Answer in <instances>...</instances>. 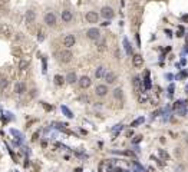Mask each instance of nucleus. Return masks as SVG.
<instances>
[{"label": "nucleus", "mask_w": 188, "mask_h": 172, "mask_svg": "<svg viewBox=\"0 0 188 172\" xmlns=\"http://www.w3.org/2000/svg\"><path fill=\"white\" fill-rule=\"evenodd\" d=\"M95 93H96L98 96H106V93H108V86L106 85H98L96 86V89H95Z\"/></svg>", "instance_id": "obj_8"}, {"label": "nucleus", "mask_w": 188, "mask_h": 172, "mask_svg": "<svg viewBox=\"0 0 188 172\" xmlns=\"http://www.w3.org/2000/svg\"><path fill=\"white\" fill-rule=\"evenodd\" d=\"M105 81H106V83H113V82L116 81V75H115L113 72H108V73L105 75Z\"/></svg>", "instance_id": "obj_13"}, {"label": "nucleus", "mask_w": 188, "mask_h": 172, "mask_svg": "<svg viewBox=\"0 0 188 172\" xmlns=\"http://www.w3.org/2000/svg\"><path fill=\"white\" fill-rule=\"evenodd\" d=\"M124 46H125V50H126V53H128V55H132V47H131L129 40H128L126 38L124 39Z\"/></svg>", "instance_id": "obj_18"}, {"label": "nucleus", "mask_w": 188, "mask_h": 172, "mask_svg": "<svg viewBox=\"0 0 188 172\" xmlns=\"http://www.w3.org/2000/svg\"><path fill=\"white\" fill-rule=\"evenodd\" d=\"M91 85H92L91 78H88V76H82V78L79 79V86H80L82 89H88Z\"/></svg>", "instance_id": "obj_7"}, {"label": "nucleus", "mask_w": 188, "mask_h": 172, "mask_svg": "<svg viewBox=\"0 0 188 172\" xmlns=\"http://www.w3.org/2000/svg\"><path fill=\"white\" fill-rule=\"evenodd\" d=\"M56 22H58V19H56V14L55 13H52V12H47L46 14H45V23L47 25V26H55L56 25Z\"/></svg>", "instance_id": "obj_2"}, {"label": "nucleus", "mask_w": 188, "mask_h": 172, "mask_svg": "<svg viewBox=\"0 0 188 172\" xmlns=\"http://www.w3.org/2000/svg\"><path fill=\"white\" fill-rule=\"evenodd\" d=\"M65 81H66V79H63L60 75H56V76H55V83H56L58 86L63 85V82H65Z\"/></svg>", "instance_id": "obj_21"}, {"label": "nucleus", "mask_w": 188, "mask_h": 172, "mask_svg": "<svg viewBox=\"0 0 188 172\" xmlns=\"http://www.w3.org/2000/svg\"><path fill=\"white\" fill-rule=\"evenodd\" d=\"M132 63H134L135 68H142V65H144V59H142V56H141V55H134V57H132Z\"/></svg>", "instance_id": "obj_9"}, {"label": "nucleus", "mask_w": 188, "mask_h": 172, "mask_svg": "<svg viewBox=\"0 0 188 172\" xmlns=\"http://www.w3.org/2000/svg\"><path fill=\"white\" fill-rule=\"evenodd\" d=\"M187 44H188V38H187Z\"/></svg>", "instance_id": "obj_36"}, {"label": "nucleus", "mask_w": 188, "mask_h": 172, "mask_svg": "<svg viewBox=\"0 0 188 172\" xmlns=\"http://www.w3.org/2000/svg\"><path fill=\"white\" fill-rule=\"evenodd\" d=\"M7 85H9V79L6 76H1L0 78V89H6Z\"/></svg>", "instance_id": "obj_19"}, {"label": "nucleus", "mask_w": 188, "mask_h": 172, "mask_svg": "<svg viewBox=\"0 0 188 172\" xmlns=\"http://www.w3.org/2000/svg\"><path fill=\"white\" fill-rule=\"evenodd\" d=\"M14 92H16L17 95H22V93H25V92H26V85H25L23 82H19V83H16V86H14Z\"/></svg>", "instance_id": "obj_11"}, {"label": "nucleus", "mask_w": 188, "mask_h": 172, "mask_svg": "<svg viewBox=\"0 0 188 172\" xmlns=\"http://www.w3.org/2000/svg\"><path fill=\"white\" fill-rule=\"evenodd\" d=\"M183 20H184L185 23H188V14H184V16H183Z\"/></svg>", "instance_id": "obj_32"}, {"label": "nucleus", "mask_w": 188, "mask_h": 172, "mask_svg": "<svg viewBox=\"0 0 188 172\" xmlns=\"http://www.w3.org/2000/svg\"><path fill=\"white\" fill-rule=\"evenodd\" d=\"M142 122H144V118H139V119L134 121V122L131 124V126H137V125H139V124H142Z\"/></svg>", "instance_id": "obj_27"}, {"label": "nucleus", "mask_w": 188, "mask_h": 172, "mask_svg": "<svg viewBox=\"0 0 188 172\" xmlns=\"http://www.w3.org/2000/svg\"><path fill=\"white\" fill-rule=\"evenodd\" d=\"M141 139H142V136H141V135H138V136H135V138H134V141H132V142H134V143H138V142H141Z\"/></svg>", "instance_id": "obj_30"}, {"label": "nucleus", "mask_w": 188, "mask_h": 172, "mask_svg": "<svg viewBox=\"0 0 188 172\" xmlns=\"http://www.w3.org/2000/svg\"><path fill=\"white\" fill-rule=\"evenodd\" d=\"M86 36H88V39H91V40H98V39L101 38V32H99V29H96V27H91V29L86 32Z\"/></svg>", "instance_id": "obj_3"}, {"label": "nucleus", "mask_w": 188, "mask_h": 172, "mask_svg": "<svg viewBox=\"0 0 188 172\" xmlns=\"http://www.w3.org/2000/svg\"><path fill=\"white\" fill-rule=\"evenodd\" d=\"M101 14H102V17H104V19H106V20H111L113 16H115V12H113L112 7H108V6H105V7H102V10H101Z\"/></svg>", "instance_id": "obj_4"}, {"label": "nucleus", "mask_w": 188, "mask_h": 172, "mask_svg": "<svg viewBox=\"0 0 188 172\" xmlns=\"http://www.w3.org/2000/svg\"><path fill=\"white\" fill-rule=\"evenodd\" d=\"M177 112H178L181 116H184V115L187 113V109H185V108H183V109H177Z\"/></svg>", "instance_id": "obj_29"}, {"label": "nucleus", "mask_w": 188, "mask_h": 172, "mask_svg": "<svg viewBox=\"0 0 188 172\" xmlns=\"http://www.w3.org/2000/svg\"><path fill=\"white\" fill-rule=\"evenodd\" d=\"M72 17H73V16H72V12H71V10H63V12H62V20H63L65 23H69V22L72 20Z\"/></svg>", "instance_id": "obj_10"}, {"label": "nucleus", "mask_w": 188, "mask_h": 172, "mask_svg": "<svg viewBox=\"0 0 188 172\" xmlns=\"http://www.w3.org/2000/svg\"><path fill=\"white\" fill-rule=\"evenodd\" d=\"M132 83H134V89H135V92L139 93V90H141V79H139V78H134Z\"/></svg>", "instance_id": "obj_16"}, {"label": "nucleus", "mask_w": 188, "mask_h": 172, "mask_svg": "<svg viewBox=\"0 0 188 172\" xmlns=\"http://www.w3.org/2000/svg\"><path fill=\"white\" fill-rule=\"evenodd\" d=\"M185 142H187V143H188V135H187V138H185Z\"/></svg>", "instance_id": "obj_34"}, {"label": "nucleus", "mask_w": 188, "mask_h": 172, "mask_svg": "<svg viewBox=\"0 0 188 172\" xmlns=\"http://www.w3.org/2000/svg\"><path fill=\"white\" fill-rule=\"evenodd\" d=\"M62 111H63V113H65V115H66L68 118H73V115H72V112H71V111H69V109H68L66 106H62Z\"/></svg>", "instance_id": "obj_24"}, {"label": "nucleus", "mask_w": 188, "mask_h": 172, "mask_svg": "<svg viewBox=\"0 0 188 172\" xmlns=\"http://www.w3.org/2000/svg\"><path fill=\"white\" fill-rule=\"evenodd\" d=\"M159 155H161L164 159H169V155H168V154H167L164 149H159Z\"/></svg>", "instance_id": "obj_25"}, {"label": "nucleus", "mask_w": 188, "mask_h": 172, "mask_svg": "<svg viewBox=\"0 0 188 172\" xmlns=\"http://www.w3.org/2000/svg\"><path fill=\"white\" fill-rule=\"evenodd\" d=\"M113 96H115L116 99H122V98H124V93H122V89H121V87H116V89L113 90Z\"/></svg>", "instance_id": "obj_20"}, {"label": "nucleus", "mask_w": 188, "mask_h": 172, "mask_svg": "<svg viewBox=\"0 0 188 172\" xmlns=\"http://www.w3.org/2000/svg\"><path fill=\"white\" fill-rule=\"evenodd\" d=\"M65 79H66V82H68V83H71V85H72V83H75L76 81H78V76H76V73L71 72V73H68V76H66Z\"/></svg>", "instance_id": "obj_14"}, {"label": "nucleus", "mask_w": 188, "mask_h": 172, "mask_svg": "<svg viewBox=\"0 0 188 172\" xmlns=\"http://www.w3.org/2000/svg\"><path fill=\"white\" fill-rule=\"evenodd\" d=\"M72 57H73V55H72V52H71L69 49L60 50V52L58 53V60H59L60 63H69V62L72 60Z\"/></svg>", "instance_id": "obj_1"}, {"label": "nucleus", "mask_w": 188, "mask_h": 172, "mask_svg": "<svg viewBox=\"0 0 188 172\" xmlns=\"http://www.w3.org/2000/svg\"><path fill=\"white\" fill-rule=\"evenodd\" d=\"M138 100H139L141 103L147 102V100H148V95H147V93H141V95L138 96Z\"/></svg>", "instance_id": "obj_22"}, {"label": "nucleus", "mask_w": 188, "mask_h": 172, "mask_svg": "<svg viewBox=\"0 0 188 172\" xmlns=\"http://www.w3.org/2000/svg\"><path fill=\"white\" fill-rule=\"evenodd\" d=\"M85 19H86L88 23H96L98 19H99V14L96 12H88L86 16H85Z\"/></svg>", "instance_id": "obj_6"}, {"label": "nucleus", "mask_w": 188, "mask_h": 172, "mask_svg": "<svg viewBox=\"0 0 188 172\" xmlns=\"http://www.w3.org/2000/svg\"><path fill=\"white\" fill-rule=\"evenodd\" d=\"M144 83H145V87H147V89H150L151 87V81H150V78H148V72H147V78H145Z\"/></svg>", "instance_id": "obj_26"}, {"label": "nucleus", "mask_w": 188, "mask_h": 172, "mask_svg": "<svg viewBox=\"0 0 188 172\" xmlns=\"http://www.w3.org/2000/svg\"><path fill=\"white\" fill-rule=\"evenodd\" d=\"M174 108H175V109H183V108H185V102H184V100H178Z\"/></svg>", "instance_id": "obj_23"}, {"label": "nucleus", "mask_w": 188, "mask_h": 172, "mask_svg": "<svg viewBox=\"0 0 188 172\" xmlns=\"http://www.w3.org/2000/svg\"><path fill=\"white\" fill-rule=\"evenodd\" d=\"M185 92H187V93H188V86H187V87H185Z\"/></svg>", "instance_id": "obj_35"}, {"label": "nucleus", "mask_w": 188, "mask_h": 172, "mask_svg": "<svg viewBox=\"0 0 188 172\" xmlns=\"http://www.w3.org/2000/svg\"><path fill=\"white\" fill-rule=\"evenodd\" d=\"M98 50H99V52H104V50H105V40H102V42L98 44Z\"/></svg>", "instance_id": "obj_28"}, {"label": "nucleus", "mask_w": 188, "mask_h": 172, "mask_svg": "<svg viewBox=\"0 0 188 172\" xmlns=\"http://www.w3.org/2000/svg\"><path fill=\"white\" fill-rule=\"evenodd\" d=\"M29 65H30V62H29V60H26V59H22V60L19 62V68H20L22 70L27 69V68H29Z\"/></svg>", "instance_id": "obj_17"}, {"label": "nucleus", "mask_w": 188, "mask_h": 172, "mask_svg": "<svg viewBox=\"0 0 188 172\" xmlns=\"http://www.w3.org/2000/svg\"><path fill=\"white\" fill-rule=\"evenodd\" d=\"M183 32H184V29H183V26H180V30H178L177 36H178V38H181V36H183Z\"/></svg>", "instance_id": "obj_31"}, {"label": "nucleus", "mask_w": 188, "mask_h": 172, "mask_svg": "<svg viewBox=\"0 0 188 172\" xmlns=\"http://www.w3.org/2000/svg\"><path fill=\"white\" fill-rule=\"evenodd\" d=\"M35 19H36V13H35L33 10H27V12H26V22H27V23H32Z\"/></svg>", "instance_id": "obj_12"}, {"label": "nucleus", "mask_w": 188, "mask_h": 172, "mask_svg": "<svg viewBox=\"0 0 188 172\" xmlns=\"http://www.w3.org/2000/svg\"><path fill=\"white\" fill-rule=\"evenodd\" d=\"M106 73H105V68L104 66H99L98 69H96V72H95V76L98 78V79H101V78H104Z\"/></svg>", "instance_id": "obj_15"}, {"label": "nucleus", "mask_w": 188, "mask_h": 172, "mask_svg": "<svg viewBox=\"0 0 188 172\" xmlns=\"http://www.w3.org/2000/svg\"><path fill=\"white\" fill-rule=\"evenodd\" d=\"M75 43H76V39L73 35H66V36L63 38V46H66L68 49L72 47V46H75Z\"/></svg>", "instance_id": "obj_5"}, {"label": "nucleus", "mask_w": 188, "mask_h": 172, "mask_svg": "<svg viewBox=\"0 0 188 172\" xmlns=\"http://www.w3.org/2000/svg\"><path fill=\"white\" fill-rule=\"evenodd\" d=\"M75 172H82V169H80V168H76Z\"/></svg>", "instance_id": "obj_33"}]
</instances>
